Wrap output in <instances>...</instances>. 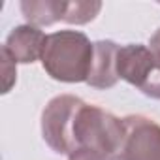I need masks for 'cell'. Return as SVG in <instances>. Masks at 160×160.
Here are the masks:
<instances>
[{
    "instance_id": "cell-1",
    "label": "cell",
    "mask_w": 160,
    "mask_h": 160,
    "mask_svg": "<svg viewBox=\"0 0 160 160\" xmlns=\"http://www.w3.org/2000/svg\"><path fill=\"white\" fill-rule=\"evenodd\" d=\"M94 43L79 30H60L47 36L42 55L43 70L57 81L81 83L89 79Z\"/></svg>"
},
{
    "instance_id": "cell-2",
    "label": "cell",
    "mask_w": 160,
    "mask_h": 160,
    "mask_svg": "<svg viewBox=\"0 0 160 160\" xmlns=\"http://www.w3.org/2000/svg\"><path fill=\"white\" fill-rule=\"evenodd\" d=\"M122 119L87 102L81 106L73 128V139L77 149H92L104 154L108 160H113L122 143Z\"/></svg>"
},
{
    "instance_id": "cell-3",
    "label": "cell",
    "mask_w": 160,
    "mask_h": 160,
    "mask_svg": "<svg viewBox=\"0 0 160 160\" xmlns=\"http://www.w3.org/2000/svg\"><path fill=\"white\" fill-rule=\"evenodd\" d=\"M119 79L139 89L145 96L160 100V55L141 43L119 47L117 55Z\"/></svg>"
},
{
    "instance_id": "cell-4",
    "label": "cell",
    "mask_w": 160,
    "mask_h": 160,
    "mask_svg": "<svg viewBox=\"0 0 160 160\" xmlns=\"http://www.w3.org/2000/svg\"><path fill=\"white\" fill-rule=\"evenodd\" d=\"M85 102L72 94H60L49 100L42 113V136L45 143L58 154H72L77 151L73 139L75 119Z\"/></svg>"
},
{
    "instance_id": "cell-5",
    "label": "cell",
    "mask_w": 160,
    "mask_h": 160,
    "mask_svg": "<svg viewBox=\"0 0 160 160\" xmlns=\"http://www.w3.org/2000/svg\"><path fill=\"white\" fill-rule=\"evenodd\" d=\"M124 138L113 160H160V124L143 115L122 119Z\"/></svg>"
},
{
    "instance_id": "cell-6",
    "label": "cell",
    "mask_w": 160,
    "mask_h": 160,
    "mask_svg": "<svg viewBox=\"0 0 160 160\" xmlns=\"http://www.w3.org/2000/svg\"><path fill=\"white\" fill-rule=\"evenodd\" d=\"M45 42H47V36L38 27L21 25V27H15L8 34L6 43L2 47L10 53V57L15 62L30 64V62H36L38 58L42 60Z\"/></svg>"
},
{
    "instance_id": "cell-7",
    "label": "cell",
    "mask_w": 160,
    "mask_h": 160,
    "mask_svg": "<svg viewBox=\"0 0 160 160\" xmlns=\"http://www.w3.org/2000/svg\"><path fill=\"white\" fill-rule=\"evenodd\" d=\"M117 55H119V45L115 42L100 40L94 43V58L87 85L94 89H111L117 85L119 81Z\"/></svg>"
},
{
    "instance_id": "cell-8",
    "label": "cell",
    "mask_w": 160,
    "mask_h": 160,
    "mask_svg": "<svg viewBox=\"0 0 160 160\" xmlns=\"http://www.w3.org/2000/svg\"><path fill=\"white\" fill-rule=\"evenodd\" d=\"M21 12L28 25L32 27H51L64 21L66 2L64 0H25L21 2Z\"/></svg>"
},
{
    "instance_id": "cell-9",
    "label": "cell",
    "mask_w": 160,
    "mask_h": 160,
    "mask_svg": "<svg viewBox=\"0 0 160 160\" xmlns=\"http://www.w3.org/2000/svg\"><path fill=\"white\" fill-rule=\"evenodd\" d=\"M102 10V2H66L64 23L70 25H87L91 23Z\"/></svg>"
},
{
    "instance_id": "cell-10",
    "label": "cell",
    "mask_w": 160,
    "mask_h": 160,
    "mask_svg": "<svg viewBox=\"0 0 160 160\" xmlns=\"http://www.w3.org/2000/svg\"><path fill=\"white\" fill-rule=\"evenodd\" d=\"M2 55V92H10V89L13 87L15 79H17V70H15V60L10 57V53L2 47L0 51Z\"/></svg>"
},
{
    "instance_id": "cell-11",
    "label": "cell",
    "mask_w": 160,
    "mask_h": 160,
    "mask_svg": "<svg viewBox=\"0 0 160 160\" xmlns=\"http://www.w3.org/2000/svg\"><path fill=\"white\" fill-rule=\"evenodd\" d=\"M68 160H108V158L92 149H77L68 156Z\"/></svg>"
},
{
    "instance_id": "cell-12",
    "label": "cell",
    "mask_w": 160,
    "mask_h": 160,
    "mask_svg": "<svg viewBox=\"0 0 160 160\" xmlns=\"http://www.w3.org/2000/svg\"><path fill=\"white\" fill-rule=\"evenodd\" d=\"M149 47H151L156 55H160V28L151 36V40H149Z\"/></svg>"
}]
</instances>
